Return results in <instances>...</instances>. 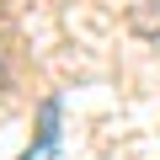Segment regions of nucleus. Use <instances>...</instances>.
I'll list each match as a JSON object with an SVG mask.
<instances>
[{
    "mask_svg": "<svg viewBox=\"0 0 160 160\" xmlns=\"http://www.w3.org/2000/svg\"><path fill=\"white\" fill-rule=\"evenodd\" d=\"M22 160H59V96L43 102V112H38V139H32V149H27Z\"/></svg>",
    "mask_w": 160,
    "mask_h": 160,
    "instance_id": "obj_1",
    "label": "nucleus"
},
{
    "mask_svg": "<svg viewBox=\"0 0 160 160\" xmlns=\"http://www.w3.org/2000/svg\"><path fill=\"white\" fill-rule=\"evenodd\" d=\"M0 80H6V69H0Z\"/></svg>",
    "mask_w": 160,
    "mask_h": 160,
    "instance_id": "obj_2",
    "label": "nucleus"
}]
</instances>
